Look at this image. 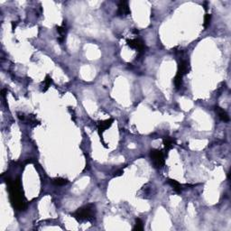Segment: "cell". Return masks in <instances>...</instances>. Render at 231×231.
Wrapping results in <instances>:
<instances>
[{"label":"cell","instance_id":"obj_1","mask_svg":"<svg viewBox=\"0 0 231 231\" xmlns=\"http://www.w3.org/2000/svg\"><path fill=\"white\" fill-rule=\"evenodd\" d=\"M7 183L8 184V191L10 193V199H11L12 205L14 206V208H16L17 210H24V208H26V204H25L24 197L20 191L19 179H17L16 181H12L8 179Z\"/></svg>","mask_w":231,"mask_h":231},{"label":"cell","instance_id":"obj_2","mask_svg":"<svg viewBox=\"0 0 231 231\" xmlns=\"http://www.w3.org/2000/svg\"><path fill=\"white\" fill-rule=\"evenodd\" d=\"M96 207L93 204H88L84 207L80 208L75 213H73V217L78 221L88 220L92 221L95 218Z\"/></svg>","mask_w":231,"mask_h":231},{"label":"cell","instance_id":"obj_3","mask_svg":"<svg viewBox=\"0 0 231 231\" xmlns=\"http://www.w3.org/2000/svg\"><path fill=\"white\" fill-rule=\"evenodd\" d=\"M150 157L153 164L155 168H162L164 165V157L163 152L157 149H153L150 152Z\"/></svg>","mask_w":231,"mask_h":231},{"label":"cell","instance_id":"obj_4","mask_svg":"<svg viewBox=\"0 0 231 231\" xmlns=\"http://www.w3.org/2000/svg\"><path fill=\"white\" fill-rule=\"evenodd\" d=\"M127 43L129 47L136 49L139 53H143L146 50V46L144 44L143 41L141 39H131V40H127Z\"/></svg>","mask_w":231,"mask_h":231},{"label":"cell","instance_id":"obj_5","mask_svg":"<svg viewBox=\"0 0 231 231\" xmlns=\"http://www.w3.org/2000/svg\"><path fill=\"white\" fill-rule=\"evenodd\" d=\"M130 14V9L128 7V3L127 1H121L118 4V16H126Z\"/></svg>","mask_w":231,"mask_h":231},{"label":"cell","instance_id":"obj_6","mask_svg":"<svg viewBox=\"0 0 231 231\" xmlns=\"http://www.w3.org/2000/svg\"><path fill=\"white\" fill-rule=\"evenodd\" d=\"M190 72V65H189V63L187 61H183L181 62L179 66H178V72L177 73L182 75L183 77L185 74L189 73Z\"/></svg>","mask_w":231,"mask_h":231},{"label":"cell","instance_id":"obj_7","mask_svg":"<svg viewBox=\"0 0 231 231\" xmlns=\"http://www.w3.org/2000/svg\"><path fill=\"white\" fill-rule=\"evenodd\" d=\"M113 121H114V120L112 119V118H109V119H107L105 120V121H100V122H98V131L102 133V132H104L106 129L110 128L112 123H113Z\"/></svg>","mask_w":231,"mask_h":231},{"label":"cell","instance_id":"obj_8","mask_svg":"<svg viewBox=\"0 0 231 231\" xmlns=\"http://www.w3.org/2000/svg\"><path fill=\"white\" fill-rule=\"evenodd\" d=\"M216 112L218 113V117H219V118L224 121V122H228L229 121V117H228V113L224 110L223 108H219V107H216Z\"/></svg>","mask_w":231,"mask_h":231},{"label":"cell","instance_id":"obj_9","mask_svg":"<svg viewBox=\"0 0 231 231\" xmlns=\"http://www.w3.org/2000/svg\"><path fill=\"white\" fill-rule=\"evenodd\" d=\"M168 183L170 184L173 188V190L177 192V193H180V192H182L183 191V185L181 183H179L177 181L175 180H173V179H169L168 180Z\"/></svg>","mask_w":231,"mask_h":231},{"label":"cell","instance_id":"obj_10","mask_svg":"<svg viewBox=\"0 0 231 231\" xmlns=\"http://www.w3.org/2000/svg\"><path fill=\"white\" fill-rule=\"evenodd\" d=\"M174 143H175V140H174L173 138H172V137H170V136H165V137H163V144H164V147H165L166 151L170 150V149H172Z\"/></svg>","mask_w":231,"mask_h":231},{"label":"cell","instance_id":"obj_11","mask_svg":"<svg viewBox=\"0 0 231 231\" xmlns=\"http://www.w3.org/2000/svg\"><path fill=\"white\" fill-rule=\"evenodd\" d=\"M173 82H174V85H175L176 88H180L183 85V76L180 75V74H176L174 79H173Z\"/></svg>","mask_w":231,"mask_h":231},{"label":"cell","instance_id":"obj_12","mask_svg":"<svg viewBox=\"0 0 231 231\" xmlns=\"http://www.w3.org/2000/svg\"><path fill=\"white\" fill-rule=\"evenodd\" d=\"M52 83H53V80H52V78L47 75V76L45 77V80H43V92H45L48 88H50V86L52 85Z\"/></svg>","mask_w":231,"mask_h":231},{"label":"cell","instance_id":"obj_13","mask_svg":"<svg viewBox=\"0 0 231 231\" xmlns=\"http://www.w3.org/2000/svg\"><path fill=\"white\" fill-rule=\"evenodd\" d=\"M53 183L57 185V186H63V185H65L67 184L68 181L66 179H63V178H61V177H58V178H54L53 180Z\"/></svg>","mask_w":231,"mask_h":231},{"label":"cell","instance_id":"obj_14","mask_svg":"<svg viewBox=\"0 0 231 231\" xmlns=\"http://www.w3.org/2000/svg\"><path fill=\"white\" fill-rule=\"evenodd\" d=\"M143 229V221L140 218H136V226L134 228V230L142 231Z\"/></svg>","mask_w":231,"mask_h":231},{"label":"cell","instance_id":"obj_15","mask_svg":"<svg viewBox=\"0 0 231 231\" xmlns=\"http://www.w3.org/2000/svg\"><path fill=\"white\" fill-rule=\"evenodd\" d=\"M64 24H65V21H64L63 25V26H57V32L61 34V36H64V37H65V34H66V32H67V29H66V27L64 26Z\"/></svg>","mask_w":231,"mask_h":231},{"label":"cell","instance_id":"obj_16","mask_svg":"<svg viewBox=\"0 0 231 231\" xmlns=\"http://www.w3.org/2000/svg\"><path fill=\"white\" fill-rule=\"evenodd\" d=\"M210 20H211V15L210 14H207L206 16H204V24H203V25H204L205 28H207L208 26L209 25Z\"/></svg>","mask_w":231,"mask_h":231},{"label":"cell","instance_id":"obj_17","mask_svg":"<svg viewBox=\"0 0 231 231\" xmlns=\"http://www.w3.org/2000/svg\"><path fill=\"white\" fill-rule=\"evenodd\" d=\"M122 173H123V171H122V170H119V171H118V172L115 173L114 176H115V177H118V176L122 175Z\"/></svg>","mask_w":231,"mask_h":231},{"label":"cell","instance_id":"obj_18","mask_svg":"<svg viewBox=\"0 0 231 231\" xmlns=\"http://www.w3.org/2000/svg\"><path fill=\"white\" fill-rule=\"evenodd\" d=\"M208 2H207V1L203 3V6H204V9L205 10H208Z\"/></svg>","mask_w":231,"mask_h":231},{"label":"cell","instance_id":"obj_19","mask_svg":"<svg viewBox=\"0 0 231 231\" xmlns=\"http://www.w3.org/2000/svg\"><path fill=\"white\" fill-rule=\"evenodd\" d=\"M6 92H7V90H6V89H3V90H2V96H3V97H5V96H6V94H5Z\"/></svg>","mask_w":231,"mask_h":231}]
</instances>
